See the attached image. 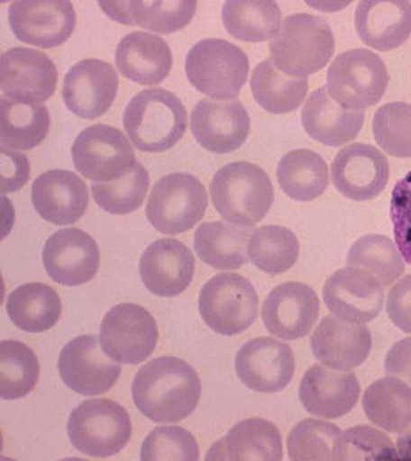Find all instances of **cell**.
<instances>
[{
  "instance_id": "cell-25",
  "label": "cell",
  "mask_w": 411,
  "mask_h": 461,
  "mask_svg": "<svg viewBox=\"0 0 411 461\" xmlns=\"http://www.w3.org/2000/svg\"><path fill=\"white\" fill-rule=\"evenodd\" d=\"M89 193L87 184L70 170H49L32 184L35 211L50 223L68 226L85 215Z\"/></svg>"
},
{
  "instance_id": "cell-13",
  "label": "cell",
  "mask_w": 411,
  "mask_h": 461,
  "mask_svg": "<svg viewBox=\"0 0 411 461\" xmlns=\"http://www.w3.org/2000/svg\"><path fill=\"white\" fill-rule=\"evenodd\" d=\"M58 70L49 56L31 48H12L0 58V88L7 101L41 105L53 95Z\"/></svg>"
},
{
  "instance_id": "cell-48",
  "label": "cell",
  "mask_w": 411,
  "mask_h": 461,
  "mask_svg": "<svg viewBox=\"0 0 411 461\" xmlns=\"http://www.w3.org/2000/svg\"><path fill=\"white\" fill-rule=\"evenodd\" d=\"M0 158H2V170H0V180H2L0 190H2V194L21 190L28 182L29 176H31L28 157L14 153V149L2 147Z\"/></svg>"
},
{
  "instance_id": "cell-44",
  "label": "cell",
  "mask_w": 411,
  "mask_h": 461,
  "mask_svg": "<svg viewBox=\"0 0 411 461\" xmlns=\"http://www.w3.org/2000/svg\"><path fill=\"white\" fill-rule=\"evenodd\" d=\"M342 429L329 421L306 419L290 431L288 456L292 460H332Z\"/></svg>"
},
{
  "instance_id": "cell-37",
  "label": "cell",
  "mask_w": 411,
  "mask_h": 461,
  "mask_svg": "<svg viewBox=\"0 0 411 461\" xmlns=\"http://www.w3.org/2000/svg\"><path fill=\"white\" fill-rule=\"evenodd\" d=\"M300 255L298 239L292 230L278 224L260 226L249 240V259L260 271L278 276L297 263Z\"/></svg>"
},
{
  "instance_id": "cell-7",
  "label": "cell",
  "mask_w": 411,
  "mask_h": 461,
  "mask_svg": "<svg viewBox=\"0 0 411 461\" xmlns=\"http://www.w3.org/2000/svg\"><path fill=\"white\" fill-rule=\"evenodd\" d=\"M199 315L214 332L236 336L254 325L259 315V294L240 274L226 272L201 288Z\"/></svg>"
},
{
  "instance_id": "cell-19",
  "label": "cell",
  "mask_w": 411,
  "mask_h": 461,
  "mask_svg": "<svg viewBox=\"0 0 411 461\" xmlns=\"http://www.w3.org/2000/svg\"><path fill=\"white\" fill-rule=\"evenodd\" d=\"M41 258L50 278L66 286L88 284L96 276L101 263L96 240L77 228L56 230L50 236Z\"/></svg>"
},
{
  "instance_id": "cell-27",
  "label": "cell",
  "mask_w": 411,
  "mask_h": 461,
  "mask_svg": "<svg viewBox=\"0 0 411 461\" xmlns=\"http://www.w3.org/2000/svg\"><path fill=\"white\" fill-rule=\"evenodd\" d=\"M115 62L131 82L158 85L171 72V48L158 35L136 31L124 35L118 43Z\"/></svg>"
},
{
  "instance_id": "cell-41",
  "label": "cell",
  "mask_w": 411,
  "mask_h": 461,
  "mask_svg": "<svg viewBox=\"0 0 411 461\" xmlns=\"http://www.w3.org/2000/svg\"><path fill=\"white\" fill-rule=\"evenodd\" d=\"M375 142L386 155L411 158V105L405 102L386 104L377 110L371 122Z\"/></svg>"
},
{
  "instance_id": "cell-9",
  "label": "cell",
  "mask_w": 411,
  "mask_h": 461,
  "mask_svg": "<svg viewBox=\"0 0 411 461\" xmlns=\"http://www.w3.org/2000/svg\"><path fill=\"white\" fill-rule=\"evenodd\" d=\"M207 209V191L196 176L176 172L160 178L151 190L145 215L151 226L168 236L195 228Z\"/></svg>"
},
{
  "instance_id": "cell-12",
  "label": "cell",
  "mask_w": 411,
  "mask_h": 461,
  "mask_svg": "<svg viewBox=\"0 0 411 461\" xmlns=\"http://www.w3.org/2000/svg\"><path fill=\"white\" fill-rule=\"evenodd\" d=\"M58 371L62 382L82 396H99L117 384L122 367L112 360L95 334L78 336L59 353Z\"/></svg>"
},
{
  "instance_id": "cell-39",
  "label": "cell",
  "mask_w": 411,
  "mask_h": 461,
  "mask_svg": "<svg viewBox=\"0 0 411 461\" xmlns=\"http://www.w3.org/2000/svg\"><path fill=\"white\" fill-rule=\"evenodd\" d=\"M348 266L370 272L371 276L389 286L405 272V263L396 242L381 234H367L357 239L348 253Z\"/></svg>"
},
{
  "instance_id": "cell-43",
  "label": "cell",
  "mask_w": 411,
  "mask_h": 461,
  "mask_svg": "<svg viewBox=\"0 0 411 461\" xmlns=\"http://www.w3.org/2000/svg\"><path fill=\"white\" fill-rule=\"evenodd\" d=\"M332 460H398L391 439L373 427H352L338 436Z\"/></svg>"
},
{
  "instance_id": "cell-45",
  "label": "cell",
  "mask_w": 411,
  "mask_h": 461,
  "mask_svg": "<svg viewBox=\"0 0 411 461\" xmlns=\"http://www.w3.org/2000/svg\"><path fill=\"white\" fill-rule=\"evenodd\" d=\"M142 460H198V442L180 427H158L145 438Z\"/></svg>"
},
{
  "instance_id": "cell-24",
  "label": "cell",
  "mask_w": 411,
  "mask_h": 461,
  "mask_svg": "<svg viewBox=\"0 0 411 461\" xmlns=\"http://www.w3.org/2000/svg\"><path fill=\"white\" fill-rule=\"evenodd\" d=\"M298 396L309 414L338 419L356 407L361 384L356 374L336 373L324 365H313L302 377Z\"/></svg>"
},
{
  "instance_id": "cell-16",
  "label": "cell",
  "mask_w": 411,
  "mask_h": 461,
  "mask_svg": "<svg viewBox=\"0 0 411 461\" xmlns=\"http://www.w3.org/2000/svg\"><path fill=\"white\" fill-rule=\"evenodd\" d=\"M234 369L247 388L259 393H278L294 377V352L273 338H255L236 353Z\"/></svg>"
},
{
  "instance_id": "cell-14",
  "label": "cell",
  "mask_w": 411,
  "mask_h": 461,
  "mask_svg": "<svg viewBox=\"0 0 411 461\" xmlns=\"http://www.w3.org/2000/svg\"><path fill=\"white\" fill-rule=\"evenodd\" d=\"M324 303L336 319L365 325L383 311L384 286L370 272L344 267L327 278Z\"/></svg>"
},
{
  "instance_id": "cell-15",
  "label": "cell",
  "mask_w": 411,
  "mask_h": 461,
  "mask_svg": "<svg viewBox=\"0 0 411 461\" xmlns=\"http://www.w3.org/2000/svg\"><path fill=\"white\" fill-rule=\"evenodd\" d=\"M389 174L386 155L367 143L344 147L332 164V182L336 190L357 203L379 196L389 182Z\"/></svg>"
},
{
  "instance_id": "cell-47",
  "label": "cell",
  "mask_w": 411,
  "mask_h": 461,
  "mask_svg": "<svg viewBox=\"0 0 411 461\" xmlns=\"http://www.w3.org/2000/svg\"><path fill=\"white\" fill-rule=\"evenodd\" d=\"M386 311L400 331L411 334V276L398 280L388 293Z\"/></svg>"
},
{
  "instance_id": "cell-40",
  "label": "cell",
  "mask_w": 411,
  "mask_h": 461,
  "mask_svg": "<svg viewBox=\"0 0 411 461\" xmlns=\"http://www.w3.org/2000/svg\"><path fill=\"white\" fill-rule=\"evenodd\" d=\"M151 178L142 164L137 163L128 176L115 182L93 184V197L103 211L114 215L136 212L144 203Z\"/></svg>"
},
{
  "instance_id": "cell-2",
  "label": "cell",
  "mask_w": 411,
  "mask_h": 461,
  "mask_svg": "<svg viewBox=\"0 0 411 461\" xmlns=\"http://www.w3.org/2000/svg\"><path fill=\"white\" fill-rule=\"evenodd\" d=\"M335 53V35L329 23L315 14H297L282 23L269 41L274 68L292 78H306L329 64Z\"/></svg>"
},
{
  "instance_id": "cell-34",
  "label": "cell",
  "mask_w": 411,
  "mask_h": 461,
  "mask_svg": "<svg viewBox=\"0 0 411 461\" xmlns=\"http://www.w3.org/2000/svg\"><path fill=\"white\" fill-rule=\"evenodd\" d=\"M222 20L236 41H273L282 26L281 8L276 2H225Z\"/></svg>"
},
{
  "instance_id": "cell-35",
  "label": "cell",
  "mask_w": 411,
  "mask_h": 461,
  "mask_svg": "<svg viewBox=\"0 0 411 461\" xmlns=\"http://www.w3.org/2000/svg\"><path fill=\"white\" fill-rule=\"evenodd\" d=\"M251 89L261 109L282 115L302 105L308 93V80L288 77L274 68L271 59H265L252 72Z\"/></svg>"
},
{
  "instance_id": "cell-5",
  "label": "cell",
  "mask_w": 411,
  "mask_h": 461,
  "mask_svg": "<svg viewBox=\"0 0 411 461\" xmlns=\"http://www.w3.org/2000/svg\"><path fill=\"white\" fill-rule=\"evenodd\" d=\"M186 74L199 93L215 101H234L246 85L249 59L230 41L206 39L188 51Z\"/></svg>"
},
{
  "instance_id": "cell-17",
  "label": "cell",
  "mask_w": 411,
  "mask_h": 461,
  "mask_svg": "<svg viewBox=\"0 0 411 461\" xmlns=\"http://www.w3.org/2000/svg\"><path fill=\"white\" fill-rule=\"evenodd\" d=\"M8 23L16 39L39 48H55L70 39L77 14L70 2H14Z\"/></svg>"
},
{
  "instance_id": "cell-20",
  "label": "cell",
  "mask_w": 411,
  "mask_h": 461,
  "mask_svg": "<svg viewBox=\"0 0 411 461\" xmlns=\"http://www.w3.org/2000/svg\"><path fill=\"white\" fill-rule=\"evenodd\" d=\"M117 91L118 74L114 66L101 59H83L64 77L62 99L74 115L95 120L110 109Z\"/></svg>"
},
{
  "instance_id": "cell-36",
  "label": "cell",
  "mask_w": 411,
  "mask_h": 461,
  "mask_svg": "<svg viewBox=\"0 0 411 461\" xmlns=\"http://www.w3.org/2000/svg\"><path fill=\"white\" fill-rule=\"evenodd\" d=\"M50 113L45 105L18 104L2 97L0 139L8 149H32L49 136Z\"/></svg>"
},
{
  "instance_id": "cell-11",
  "label": "cell",
  "mask_w": 411,
  "mask_h": 461,
  "mask_svg": "<svg viewBox=\"0 0 411 461\" xmlns=\"http://www.w3.org/2000/svg\"><path fill=\"white\" fill-rule=\"evenodd\" d=\"M99 340L112 360L123 365H139L151 357L158 342L157 320L141 305L112 307L101 323Z\"/></svg>"
},
{
  "instance_id": "cell-6",
  "label": "cell",
  "mask_w": 411,
  "mask_h": 461,
  "mask_svg": "<svg viewBox=\"0 0 411 461\" xmlns=\"http://www.w3.org/2000/svg\"><path fill=\"white\" fill-rule=\"evenodd\" d=\"M70 444L83 455L107 458L122 452L130 442L132 425L126 409L112 400H88L68 417Z\"/></svg>"
},
{
  "instance_id": "cell-49",
  "label": "cell",
  "mask_w": 411,
  "mask_h": 461,
  "mask_svg": "<svg viewBox=\"0 0 411 461\" xmlns=\"http://www.w3.org/2000/svg\"><path fill=\"white\" fill-rule=\"evenodd\" d=\"M384 371L411 387V338L398 340L391 347L384 360Z\"/></svg>"
},
{
  "instance_id": "cell-4",
  "label": "cell",
  "mask_w": 411,
  "mask_h": 461,
  "mask_svg": "<svg viewBox=\"0 0 411 461\" xmlns=\"http://www.w3.org/2000/svg\"><path fill=\"white\" fill-rule=\"evenodd\" d=\"M214 207L230 223L255 226L274 203V188L257 164L238 161L217 170L211 182Z\"/></svg>"
},
{
  "instance_id": "cell-8",
  "label": "cell",
  "mask_w": 411,
  "mask_h": 461,
  "mask_svg": "<svg viewBox=\"0 0 411 461\" xmlns=\"http://www.w3.org/2000/svg\"><path fill=\"white\" fill-rule=\"evenodd\" d=\"M389 85L383 59L369 50H350L327 72V91L344 109L363 112L381 101Z\"/></svg>"
},
{
  "instance_id": "cell-23",
  "label": "cell",
  "mask_w": 411,
  "mask_h": 461,
  "mask_svg": "<svg viewBox=\"0 0 411 461\" xmlns=\"http://www.w3.org/2000/svg\"><path fill=\"white\" fill-rule=\"evenodd\" d=\"M309 344L315 360L324 366L352 371L370 355L371 332L365 325H352L327 315L315 326Z\"/></svg>"
},
{
  "instance_id": "cell-30",
  "label": "cell",
  "mask_w": 411,
  "mask_h": 461,
  "mask_svg": "<svg viewBox=\"0 0 411 461\" xmlns=\"http://www.w3.org/2000/svg\"><path fill=\"white\" fill-rule=\"evenodd\" d=\"M254 230L230 221H211L195 230L199 259L219 271H236L249 261V240Z\"/></svg>"
},
{
  "instance_id": "cell-3",
  "label": "cell",
  "mask_w": 411,
  "mask_h": 461,
  "mask_svg": "<svg viewBox=\"0 0 411 461\" xmlns=\"http://www.w3.org/2000/svg\"><path fill=\"white\" fill-rule=\"evenodd\" d=\"M124 130L141 151L161 153L186 136L188 116L184 104L171 91L144 89L126 105Z\"/></svg>"
},
{
  "instance_id": "cell-10",
  "label": "cell",
  "mask_w": 411,
  "mask_h": 461,
  "mask_svg": "<svg viewBox=\"0 0 411 461\" xmlns=\"http://www.w3.org/2000/svg\"><path fill=\"white\" fill-rule=\"evenodd\" d=\"M72 159L76 169L95 184L123 178L137 164L130 140L107 124L83 130L72 145Z\"/></svg>"
},
{
  "instance_id": "cell-50",
  "label": "cell",
  "mask_w": 411,
  "mask_h": 461,
  "mask_svg": "<svg viewBox=\"0 0 411 461\" xmlns=\"http://www.w3.org/2000/svg\"><path fill=\"white\" fill-rule=\"evenodd\" d=\"M128 4L130 2H99V7L103 8L104 12L109 14L112 20L123 23V24H130Z\"/></svg>"
},
{
  "instance_id": "cell-22",
  "label": "cell",
  "mask_w": 411,
  "mask_h": 461,
  "mask_svg": "<svg viewBox=\"0 0 411 461\" xmlns=\"http://www.w3.org/2000/svg\"><path fill=\"white\" fill-rule=\"evenodd\" d=\"M195 257L176 239H160L145 249L139 272L149 292L161 298H176L186 292L195 276Z\"/></svg>"
},
{
  "instance_id": "cell-31",
  "label": "cell",
  "mask_w": 411,
  "mask_h": 461,
  "mask_svg": "<svg viewBox=\"0 0 411 461\" xmlns=\"http://www.w3.org/2000/svg\"><path fill=\"white\" fill-rule=\"evenodd\" d=\"M276 176L282 191L298 203H309L329 186V167L319 153L298 149L288 151L278 164Z\"/></svg>"
},
{
  "instance_id": "cell-33",
  "label": "cell",
  "mask_w": 411,
  "mask_h": 461,
  "mask_svg": "<svg viewBox=\"0 0 411 461\" xmlns=\"http://www.w3.org/2000/svg\"><path fill=\"white\" fill-rule=\"evenodd\" d=\"M61 299L51 286L34 282L10 293L7 313L16 328L26 332L51 330L61 317Z\"/></svg>"
},
{
  "instance_id": "cell-46",
  "label": "cell",
  "mask_w": 411,
  "mask_h": 461,
  "mask_svg": "<svg viewBox=\"0 0 411 461\" xmlns=\"http://www.w3.org/2000/svg\"><path fill=\"white\" fill-rule=\"evenodd\" d=\"M392 228L397 250L411 265V170L398 180L391 194Z\"/></svg>"
},
{
  "instance_id": "cell-18",
  "label": "cell",
  "mask_w": 411,
  "mask_h": 461,
  "mask_svg": "<svg viewBox=\"0 0 411 461\" xmlns=\"http://www.w3.org/2000/svg\"><path fill=\"white\" fill-rule=\"evenodd\" d=\"M321 301L315 290L300 282L276 286L261 307L268 331L284 340L306 338L319 319Z\"/></svg>"
},
{
  "instance_id": "cell-29",
  "label": "cell",
  "mask_w": 411,
  "mask_h": 461,
  "mask_svg": "<svg viewBox=\"0 0 411 461\" xmlns=\"http://www.w3.org/2000/svg\"><path fill=\"white\" fill-rule=\"evenodd\" d=\"M279 429L265 419H247L234 425L207 452V460H282Z\"/></svg>"
},
{
  "instance_id": "cell-1",
  "label": "cell",
  "mask_w": 411,
  "mask_h": 461,
  "mask_svg": "<svg viewBox=\"0 0 411 461\" xmlns=\"http://www.w3.org/2000/svg\"><path fill=\"white\" fill-rule=\"evenodd\" d=\"M201 390L195 367L176 357H161L137 371L131 393L137 409L149 420L176 423L195 412Z\"/></svg>"
},
{
  "instance_id": "cell-42",
  "label": "cell",
  "mask_w": 411,
  "mask_h": 461,
  "mask_svg": "<svg viewBox=\"0 0 411 461\" xmlns=\"http://www.w3.org/2000/svg\"><path fill=\"white\" fill-rule=\"evenodd\" d=\"M196 12V2H130V24L155 31L160 34H172L190 24Z\"/></svg>"
},
{
  "instance_id": "cell-38",
  "label": "cell",
  "mask_w": 411,
  "mask_h": 461,
  "mask_svg": "<svg viewBox=\"0 0 411 461\" xmlns=\"http://www.w3.org/2000/svg\"><path fill=\"white\" fill-rule=\"evenodd\" d=\"M41 377V365L35 353L20 340L0 344V396L20 400L34 390Z\"/></svg>"
},
{
  "instance_id": "cell-32",
  "label": "cell",
  "mask_w": 411,
  "mask_h": 461,
  "mask_svg": "<svg viewBox=\"0 0 411 461\" xmlns=\"http://www.w3.org/2000/svg\"><path fill=\"white\" fill-rule=\"evenodd\" d=\"M367 419L388 433H402L411 423V387L397 377H384L365 390Z\"/></svg>"
},
{
  "instance_id": "cell-21",
  "label": "cell",
  "mask_w": 411,
  "mask_h": 461,
  "mask_svg": "<svg viewBox=\"0 0 411 461\" xmlns=\"http://www.w3.org/2000/svg\"><path fill=\"white\" fill-rule=\"evenodd\" d=\"M251 131V118L242 102L201 99L192 112V132L203 149L226 155L242 147Z\"/></svg>"
},
{
  "instance_id": "cell-28",
  "label": "cell",
  "mask_w": 411,
  "mask_h": 461,
  "mask_svg": "<svg viewBox=\"0 0 411 461\" xmlns=\"http://www.w3.org/2000/svg\"><path fill=\"white\" fill-rule=\"evenodd\" d=\"M359 39L378 51L402 47L411 35L408 2H361L356 8Z\"/></svg>"
},
{
  "instance_id": "cell-51",
  "label": "cell",
  "mask_w": 411,
  "mask_h": 461,
  "mask_svg": "<svg viewBox=\"0 0 411 461\" xmlns=\"http://www.w3.org/2000/svg\"><path fill=\"white\" fill-rule=\"evenodd\" d=\"M398 460L411 461V423L397 439Z\"/></svg>"
},
{
  "instance_id": "cell-26",
  "label": "cell",
  "mask_w": 411,
  "mask_h": 461,
  "mask_svg": "<svg viewBox=\"0 0 411 461\" xmlns=\"http://www.w3.org/2000/svg\"><path fill=\"white\" fill-rule=\"evenodd\" d=\"M302 122L311 139L327 147H342L356 139L365 115L361 110L344 109L329 95L327 86H321L303 105Z\"/></svg>"
}]
</instances>
